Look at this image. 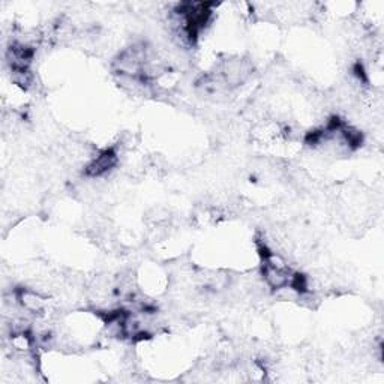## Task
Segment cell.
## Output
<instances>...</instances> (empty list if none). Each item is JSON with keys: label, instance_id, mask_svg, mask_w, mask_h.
<instances>
[{"label": "cell", "instance_id": "6da1fadb", "mask_svg": "<svg viewBox=\"0 0 384 384\" xmlns=\"http://www.w3.org/2000/svg\"><path fill=\"white\" fill-rule=\"evenodd\" d=\"M118 153L114 149H105L98 157H95L90 164L86 167V176L89 177H99L109 173L114 166L118 164Z\"/></svg>", "mask_w": 384, "mask_h": 384}]
</instances>
